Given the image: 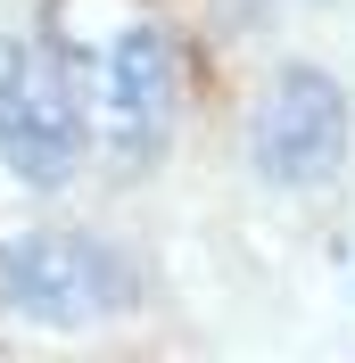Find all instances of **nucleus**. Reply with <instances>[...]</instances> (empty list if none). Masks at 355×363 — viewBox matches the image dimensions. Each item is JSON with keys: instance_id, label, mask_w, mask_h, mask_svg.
<instances>
[{"instance_id": "f257e3e1", "label": "nucleus", "mask_w": 355, "mask_h": 363, "mask_svg": "<svg viewBox=\"0 0 355 363\" xmlns=\"http://www.w3.org/2000/svg\"><path fill=\"white\" fill-rule=\"evenodd\" d=\"M141 297V272L91 231H9L0 240V314L33 330H91Z\"/></svg>"}, {"instance_id": "f03ea898", "label": "nucleus", "mask_w": 355, "mask_h": 363, "mask_svg": "<svg viewBox=\"0 0 355 363\" xmlns=\"http://www.w3.org/2000/svg\"><path fill=\"white\" fill-rule=\"evenodd\" d=\"M0 157L33 190H58L83 165V99H75L58 50L0 42Z\"/></svg>"}, {"instance_id": "7ed1b4c3", "label": "nucleus", "mask_w": 355, "mask_h": 363, "mask_svg": "<svg viewBox=\"0 0 355 363\" xmlns=\"http://www.w3.org/2000/svg\"><path fill=\"white\" fill-rule=\"evenodd\" d=\"M91 108H99V133H108L116 157L149 165L182 124V42L165 25H124L108 50H99V74H91Z\"/></svg>"}, {"instance_id": "20e7f679", "label": "nucleus", "mask_w": 355, "mask_h": 363, "mask_svg": "<svg viewBox=\"0 0 355 363\" xmlns=\"http://www.w3.org/2000/svg\"><path fill=\"white\" fill-rule=\"evenodd\" d=\"M248 157H256L265 182H281V190L331 182L339 157H347V91L322 67L273 74V91L256 99V124H248Z\"/></svg>"}]
</instances>
